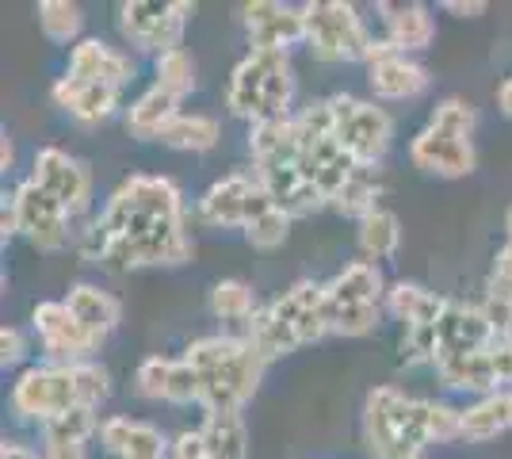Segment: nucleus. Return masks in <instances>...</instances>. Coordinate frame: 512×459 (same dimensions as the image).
Returning a JSON list of instances; mask_svg holds the SVG:
<instances>
[{"instance_id": "obj_1", "label": "nucleus", "mask_w": 512, "mask_h": 459, "mask_svg": "<svg viewBox=\"0 0 512 459\" xmlns=\"http://www.w3.org/2000/svg\"><path fill=\"white\" fill-rule=\"evenodd\" d=\"M184 360L195 368L203 383V410L207 414H241V406L253 398L264 375V360L249 341L237 337H199L188 345Z\"/></svg>"}, {"instance_id": "obj_2", "label": "nucleus", "mask_w": 512, "mask_h": 459, "mask_svg": "<svg viewBox=\"0 0 512 459\" xmlns=\"http://www.w3.org/2000/svg\"><path fill=\"white\" fill-rule=\"evenodd\" d=\"M111 394V375L96 364H39L27 368L12 387V406L31 421H54L73 406H100Z\"/></svg>"}, {"instance_id": "obj_3", "label": "nucleus", "mask_w": 512, "mask_h": 459, "mask_svg": "<svg viewBox=\"0 0 512 459\" xmlns=\"http://www.w3.org/2000/svg\"><path fill=\"white\" fill-rule=\"evenodd\" d=\"M363 433L379 459H417L432 444L428 398H406L394 387H375L367 394Z\"/></svg>"}, {"instance_id": "obj_4", "label": "nucleus", "mask_w": 512, "mask_h": 459, "mask_svg": "<svg viewBox=\"0 0 512 459\" xmlns=\"http://www.w3.org/2000/svg\"><path fill=\"white\" fill-rule=\"evenodd\" d=\"M169 219H184L180 188L165 176H130L127 184L107 199L104 215L88 230L96 238H134V234Z\"/></svg>"}, {"instance_id": "obj_5", "label": "nucleus", "mask_w": 512, "mask_h": 459, "mask_svg": "<svg viewBox=\"0 0 512 459\" xmlns=\"http://www.w3.org/2000/svg\"><path fill=\"white\" fill-rule=\"evenodd\" d=\"M295 92L291 62L283 50H249V58L234 69V81L226 92V104L241 119H283Z\"/></svg>"}, {"instance_id": "obj_6", "label": "nucleus", "mask_w": 512, "mask_h": 459, "mask_svg": "<svg viewBox=\"0 0 512 459\" xmlns=\"http://www.w3.org/2000/svg\"><path fill=\"white\" fill-rule=\"evenodd\" d=\"M302 20H306V43L321 62H360V58L367 62V54L375 46L363 20L356 16V8L341 4V0L306 4Z\"/></svg>"}, {"instance_id": "obj_7", "label": "nucleus", "mask_w": 512, "mask_h": 459, "mask_svg": "<svg viewBox=\"0 0 512 459\" xmlns=\"http://www.w3.org/2000/svg\"><path fill=\"white\" fill-rule=\"evenodd\" d=\"M329 108H333V127H337V138H341V146L352 153V161L363 165V169H375V161L386 153L390 146V115L383 108H375V104H367V100H356V96H333L329 100Z\"/></svg>"}, {"instance_id": "obj_8", "label": "nucleus", "mask_w": 512, "mask_h": 459, "mask_svg": "<svg viewBox=\"0 0 512 459\" xmlns=\"http://www.w3.org/2000/svg\"><path fill=\"white\" fill-rule=\"evenodd\" d=\"M188 16H192V4H184V0H176V4L130 0L119 8V27L134 46L157 50V58H161L169 50H180V35H184Z\"/></svg>"}, {"instance_id": "obj_9", "label": "nucleus", "mask_w": 512, "mask_h": 459, "mask_svg": "<svg viewBox=\"0 0 512 459\" xmlns=\"http://www.w3.org/2000/svg\"><path fill=\"white\" fill-rule=\"evenodd\" d=\"M276 203L264 192V184L249 173H230L218 184L207 188V196L199 199V219L207 226H249L264 211H272Z\"/></svg>"}, {"instance_id": "obj_10", "label": "nucleus", "mask_w": 512, "mask_h": 459, "mask_svg": "<svg viewBox=\"0 0 512 459\" xmlns=\"http://www.w3.org/2000/svg\"><path fill=\"white\" fill-rule=\"evenodd\" d=\"M16 211H20V234L35 249H43V253H58L69 245V211H65L58 199L43 192L35 180H27L16 188Z\"/></svg>"}, {"instance_id": "obj_11", "label": "nucleus", "mask_w": 512, "mask_h": 459, "mask_svg": "<svg viewBox=\"0 0 512 459\" xmlns=\"http://www.w3.org/2000/svg\"><path fill=\"white\" fill-rule=\"evenodd\" d=\"M31 180L58 199L69 215H81L88 207V199H92V176H88V169L77 157H69L65 150H54V146L35 153Z\"/></svg>"}, {"instance_id": "obj_12", "label": "nucleus", "mask_w": 512, "mask_h": 459, "mask_svg": "<svg viewBox=\"0 0 512 459\" xmlns=\"http://www.w3.org/2000/svg\"><path fill=\"white\" fill-rule=\"evenodd\" d=\"M31 322H35V333H39L43 349L54 360H62V364H81V356H88V352L100 345V337H92L73 318V310L65 303H39L35 314H31Z\"/></svg>"}, {"instance_id": "obj_13", "label": "nucleus", "mask_w": 512, "mask_h": 459, "mask_svg": "<svg viewBox=\"0 0 512 459\" xmlns=\"http://www.w3.org/2000/svg\"><path fill=\"white\" fill-rule=\"evenodd\" d=\"M272 314L299 337V345H314V341H321L329 333V322H325V287L314 284V280H299L295 287H287L272 303Z\"/></svg>"}, {"instance_id": "obj_14", "label": "nucleus", "mask_w": 512, "mask_h": 459, "mask_svg": "<svg viewBox=\"0 0 512 459\" xmlns=\"http://www.w3.org/2000/svg\"><path fill=\"white\" fill-rule=\"evenodd\" d=\"M245 31H249L253 50H283L287 54V46L306 39V20H302V12L287 8V4L256 0V4H245Z\"/></svg>"}, {"instance_id": "obj_15", "label": "nucleus", "mask_w": 512, "mask_h": 459, "mask_svg": "<svg viewBox=\"0 0 512 459\" xmlns=\"http://www.w3.org/2000/svg\"><path fill=\"white\" fill-rule=\"evenodd\" d=\"M409 157H413L417 169L436 176H467L474 173V161H478L470 138H455V134L436 131V127H425V131L413 138Z\"/></svg>"}, {"instance_id": "obj_16", "label": "nucleus", "mask_w": 512, "mask_h": 459, "mask_svg": "<svg viewBox=\"0 0 512 459\" xmlns=\"http://www.w3.org/2000/svg\"><path fill=\"white\" fill-rule=\"evenodd\" d=\"M436 333H440V356H451V352H478L490 349L493 341V326L486 322L482 306H467V303H448L440 322H436Z\"/></svg>"}, {"instance_id": "obj_17", "label": "nucleus", "mask_w": 512, "mask_h": 459, "mask_svg": "<svg viewBox=\"0 0 512 459\" xmlns=\"http://www.w3.org/2000/svg\"><path fill=\"white\" fill-rule=\"evenodd\" d=\"M69 77H81L92 85L123 88L134 77L127 54H119L115 46L100 43V39H81L69 54Z\"/></svg>"}, {"instance_id": "obj_18", "label": "nucleus", "mask_w": 512, "mask_h": 459, "mask_svg": "<svg viewBox=\"0 0 512 459\" xmlns=\"http://www.w3.org/2000/svg\"><path fill=\"white\" fill-rule=\"evenodd\" d=\"M100 440L115 459H165L169 440L150 421H130V417H107L100 425Z\"/></svg>"}, {"instance_id": "obj_19", "label": "nucleus", "mask_w": 512, "mask_h": 459, "mask_svg": "<svg viewBox=\"0 0 512 459\" xmlns=\"http://www.w3.org/2000/svg\"><path fill=\"white\" fill-rule=\"evenodd\" d=\"M54 104L69 111L77 123H104L107 115L115 111V104H119V88L92 85V81L65 73L62 81L54 85Z\"/></svg>"}, {"instance_id": "obj_20", "label": "nucleus", "mask_w": 512, "mask_h": 459, "mask_svg": "<svg viewBox=\"0 0 512 459\" xmlns=\"http://www.w3.org/2000/svg\"><path fill=\"white\" fill-rule=\"evenodd\" d=\"M379 16L386 27V43L394 50H425L436 35V23L425 4H379Z\"/></svg>"}, {"instance_id": "obj_21", "label": "nucleus", "mask_w": 512, "mask_h": 459, "mask_svg": "<svg viewBox=\"0 0 512 459\" xmlns=\"http://www.w3.org/2000/svg\"><path fill=\"white\" fill-rule=\"evenodd\" d=\"M367 81H371V92L383 100H409L428 88V73L417 62H409L406 54H390V58L371 62Z\"/></svg>"}, {"instance_id": "obj_22", "label": "nucleus", "mask_w": 512, "mask_h": 459, "mask_svg": "<svg viewBox=\"0 0 512 459\" xmlns=\"http://www.w3.org/2000/svg\"><path fill=\"white\" fill-rule=\"evenodd\" d=\"M249 153H253L256 169H268V165H283V161H299V131H295V119L283 115V119H264L253 123L249 131Z\"/></svg>"}, {"instance_id": "obj_23", "label": "nucleus", "mask_w": 512, "mask_h": 459, "mask_svg": "<svg viewBox=\"0 0 512 459\" xmlns=\"http://www.w3.org/2000/svg\"><path fill=\"white\" fill-rule=\"evenodd\" d=\"M440 379L455 391H493L497 387V368H493L490 349L478 352H451L436 360Z\"/></svg>"}, {"instance_id": "obj_24", "label": "nucleus", "mask_w": 512, "mask_h": 459, "mask_svg": "<svg viewBox=\"0 0 512 459\" xmlns=\"http://www.w3.org/2000/svg\"><path fill=\"white\" fill-rule=\"evenodd\" d=\"M325 299L341 306H379L383 299V276L371 261L348 264L344 272H337L329 284H325Z\"/></svg>"}, {"instance_id": "obj_25", "label": "nucleus", "mask_w": 512, "mask_h": 459, "mask_svg": "<svg viewBox=\"0 0 512 459\" xmlns=\"http://www.w3.org/2000/svg\"><path fill=\"white\" fill-rule=\"evenodd\" d=\"M65 306H69V310H73V318H77L92 337H100V341H104L111 329L119 326V303H115V295L100 291L96 284L69 287Z\"/></svg>"}, {"instance_id": "obj_26", "label": "nucleus", "mask_w": 512, "mask_h": 459, "mask_svg": "<svg viewBox=\"0 0 512 459\" xmlns=\"http://www.w3.org/2000/svg\"><path fill=\"white\" fill-rule=\"evenodd\" d=\"M386 306H390V314L402 318L409 329V326H432V322H440L448 299H440L436 291H428V287H421V284H394L386 291Z\"/></svg>"}, {"instance_id": "obj_27", "label": "nucleus", "mask_w": 512, "mask_h": 459, "mask_svg": "<svg viewBox=\"0 0 512 459\" xmlns=\"http://www.w3.org/2000/svg\"><path fill=\"white\" fill-rule=\"evenodd\" d=\"M176 108H180V96H172V92L153 85L150 92H142V96L130 104V111H127L130 134H138V138H161V131L180 115Z\"/></svg>"}, {"instance_id": "obj_28", "label": "nucleus", "mask_w": 512, "mask_h": 459, "mask_svg": "<svg viewBox=\"0 0 512 459\" xmlns=\"http://www.w3.org/2000/svg\"><path fill=\"white\" fill-rule=\"evenodd\" d=\"M199 437L211 459H249V433L241 414H207Z\"/></svg>"}, {"instance_id": "obj_29", "label": "nucleus", "mask_w": 512, "mask_h": 459, "mask_svg": "<svg viewBox=\"0 0 512 459\" xmlns=\"http://www.w3.org/2000/svg\"><path fill=\"white\" fill-rule=\"evenodd\" d=\"M245 326H249V337H245V341L253 345V352L264 360V364H268V360H279V356H287V352L302 349L299 337L272 314V306H260Z\"/></svg>"}, {"instance_id": "obj_30", "label": "nucleus", "mask_w": 512, "mask_h": 459, "mask_svg": "<svg viewBox=\"0 0 512 459\" xmlns=\"http://www.w3.org/2000/svg\"><path fill=\"white\" fill-rule=\"evenodd\" d=\"M505 429H512V391H493L478 406L463 410V437L467 440H490Z\"/></svg>"}, {"instance_id": "obj_31", "label": "nucleus", "mask_w": 512, "mask_h": 459, "mask_svg": "<svg viewBox=\"0 0 512 459\" xmlns=\"http://www.w3.org/2000/svg\"><path fill=\"white\" fill-rule=\"evenodd\" d=\"M161 142L172 146V150H211L214 142H218V119H211V115H184L180 111L169 127L161 131Z\"/></svg>"}, {"instance_id": "obj_32", "label": "nucleus", "mask_w": 512, "mask_h": 459, "mask_svg": "<svg viewBox=\"0 0 512 459\" xmlns=\"http://www.w3.org/2000/svg\"><path fill=\"white\" fill-rule=\"evenodd\" d=\"M398 241H402V226H398V215H394V211L375 207L367 219H360V249L371 261L394 257Z\"/></svg>"}, {"instance_id": "obj_33", "label": "nucleus", "mask_w": 512, "mask_h": 459, "mask_svg": "<svg viewBox=\"0 0 512 459\" xmlns=\"http://www.w3.org/2000/svg\"><path fill=\"white\" fill-rule=\"evenodd\" d=\"M379 196H383V184H379L375 169H356V173L348 176V184L333 196V207H337L341 215L367 219V215L375 211V199Z\"/></svg>"}, {"instance_id": "obj_34", "label": "nucleus", "mask_w": 512, "mask_h": 459, "mask_svg": "<svg viewBox=\"0 0 512 459\" xmlns=\"http://www.w3.org/2000/svg\"><path fill=\"white\" fill-rule=\"evenodd\" d=\"M211 310L214 318H222V322H249L256 310V299H253V287L241 284V280H222V284H214L211 291Z\"/></svg>"}, {"instance_id": "obj_35", "label": "nucleus", "mask_w": 512, "mask_h": 459, "mask_svg": "<svg viewBox=\"0 0 512 459\" xmlns=\"http://www.w3.org/2000/svg\"><path fill=\"white\" fill-rule=\"evenodd\" d=\"M39 27L50 43H69L81 35V8L69 0H43L39 4Z\"/></svg>"}, {"instance_id": "obj_36", "label": "nucleus", "mask_w": 512, "mask_h": 459, "mask_svg": "<svg viewBox=\"0 0 512 459\" xmlns=\"http://www.w3.org/2000/svg\"><path fill=\"white\" fill-rule=\"evenodd\" d=\"M92 433H100V421H96L92 406H73L62 417H54V421L43 425L46 440H69V444H85Z\"/></svg>"}, {"instance_id": "obj_37", "label": "nucleus", "mask_w": 512, "mask_h": 459, "mask_svg": "<svg viewBox=\"0 0 512 459\" xmlns=\"http://www.w3.org/2000/svg\"><path fill=\"white\" fill-rule=\"evenodd\" d=\"M157 88H165L172 96H188L195 88V62L188 50H169L157 58Z\"/></svg>"}, {"instance_id": "obj_38", "label": "nucleus", "mask_w": 512, "mask_h": 459, "mask_svg": "<svg viewBox=\"0 0 512 459\" xmlns=\"http://www.w3.org/2000/svg\"><path fill=\"white\" fill-rule=\"evenodd\" d=\"M287 230H291V215L272 207V211H264L260 219H253L245 226V238H249L253 249H276V245L287 241Z\"/></svg>"}, {"instance_id": "obj_39", "label": "nucleus", "mask_w": 512, "mask_h": 459, "mask_svg": "<svg viewBox=\"0 0 512 459\" xmlns=\"http://www.w3.org/2000/svg\"><path fill=\"white\" fill-rule=\"evenodd\" d=\"M172 364H176V360H165V356H150V360H142V364H138V372H134L138 394H142V398H165V402H169Z\"/></svg>"}, {"instance_id": "obj_40", "label": "nucleus", "mask_w": 512, "mask_h": 459, "mask_svg": "<svg viewBox=\"0 0 512 459\" xmlns=\"http://www.w3.org/2000/svg\"><path fill=\"white\" fill-rule=\"evenodd\" d=\"M402 360L406 364H436L440 360V333L432 326H409L402 337Z\"/></svg>"}, {"instance_id": "obj_41", "label": "nucleus", "mask_w": 512, "mask_h": 459, "mask_svg": "<svg viewBox=\"0 0 512 459\" xmlns=\"http://www.w3.org/2000/svg\"><path fill=\"white\" fill-rule=\"evenodd\" d=\"M474 108H470L467 100H444L440 108L432 111V123L428 127H436V131H448L455 138H470L474 134Z\"/></svg>"}, {"instance_id": "obj_42", "label": "nucleus", "mask_w": 512, "mask_h": 459, "mask_svg": "<svg viewBox=\"0 0 512 459\" xmlns=\"http://www.w3.org/2000/svg\"><path fill=\"white\" fill-rule=\"evenodd\" d=\"M172 459H211L207 456V444L199 433H184V437L172 444Z\"/></svg>"}, {"instance_id": "obj_43", "label": "nucleus", "mask_w": 512, "mask_h": 459, "mask_svg": "<svg viewBox=\"0 0 512 459\" xmlns=\"http://www.w3.org/2000/svg\"><path fill=\"white\" fill-rule=\"evenodd\" d=\"M20 356H23L20 329H8V326H4V333H0V364H4V368H12V364H16Z\"/></svg>"}, {"instance_id": "obj_44", "label": "nucleus", "mask_w": 512, "mask_h": 459, "mask_svg": "<svg viewBox=\"0 0 512 459\" xmlns=\"http://www.w3.org/2000/svg\"><path fill=\"white\" fill-rule=\"evenodd\" d=\"M43 459H85V444H69V440H46Z\"/></svg>"}, {"instance_id": "obj_45", "label": "nucleus", "mask_w": 512, "mask_h": 459, "mask_svg": "<svg viewBox=\"0 0 512 459\" xmlns=\"http://www.w3.org/2000/svg\"><path fill=\"white\" fill-rule=\"evenodd\" d=\"M486 299H493V303H512V280L490 276V280H486Z\"/></svg>"}, {"instance_id": "obj_46", "label": "nucleus", "mask_w": 512, "mask_h": 459, "mask_svg": "<svg viewBox=\"0 0 512 459\" xmlns=\"http://www.w3.org/2000/svg\"><path fill=\"white\" fill-rule=\"evenodd\" d=\"M0 222H4V241L12 238V234H20V211H16V199H4V215H0Z\"/></svg>"}, {"instance_id": "obj_47", "label": "nucleus", "mask_w": 512, "mask_h": 459, "mask_svg": "<svg viewBox=\"0 0 512 459\" xmlns=\"http://www.w3.org/2000/svg\"><path fill=\"white\" fill-rule=\"evenodd\" d=\"M444 8H448V12H455V16H467V20H474V16H482V12H486V4H482V0H474V4H459V0H448Z\"/></svg>"}, {"instance_id": "obj_48", "label": "nucleus", "mask_w": 512, "mask_h": 459, "mask_svg": "<svg viewBox=\"0 0 512 459\" xmlns=\"http://www.w3.org/2000/svg\"><path fill=\"white\" fill-rule=\"evenodd\" d=\"M493 276H505V280H512V241L497 253V261H493Z\"/></svg>"}, {"instance_id": "obj_49", "label": "nucleus", "mask_w": 512, "mask_h": 459, "mask_svg": "<svg viewBox=\"0 0 512 459\" xmlns=\"http://www.w3.org/2000/svg\"><path fill=\"white\" fill-rule=\"evenodd\" d=\"M0 459H39L31 448H23V444H4L0 448Z\"/></svg>"}, {"instance_id": "obj_50", "label": "nucleus", "mask_w": 512, "mask_h": 459, "mask_svg": "<svg viewBox=\"0 0 512 459\" xmlns=\"http://www.w3.org/2000/svg\"><path fill=\"white\" fill-rule=\"evenodd\" d=\"M497 100H501V111H505V115H512V77L505 81V85H501V92H497Z\"/></svg>"}, {"instance_id": "obj_51", "label": "nucleus", "mask_w": 512, "mask_h": 459, "mask_svg": "<svg viewBox=\"0 0 512 459\" xmlns=\"http://www.w3.org/2000/svg\"><path fill=\"white\" fill-rule=\"evenodd\" d=\"M0 157H4V169H8V165H12V157H16V150H12V142H8V138H4V150H0Z\"/></svg>"}, {"instance_id": "obj_52", "label": "nucleus", "mask_w": 512, "mask_h": 459, "mask_svg": "<svg viewBox=\"0 0 512 459\" xmlns=\"http://www.w3.org/2000/svg\"><path fill=\"white\" fill-rule=\"evenodd\" d=\"M505 226H509V241H512V211H509V222H505Z\"/></svg>"}, {"instance_id": "obj_53", "label": "nucleus", "mask_w": 512, "mask_h": 459, "mask_svg": "<svg viewBox=\"0 0 512 459\" xmlns=\"http://www.w3.org/2000/svg\"><path fill=\"white\" fill-rule=\"evenodd\" d=\"M501 341H512V329H509V337H501Z\"/></svg>"}]
</instances>
